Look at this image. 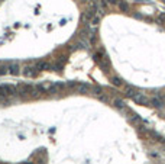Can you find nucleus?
<instances>
[{
    "mask_svg": "<svg viewBox=\"0 0 165 164\" xmlns=\"http://www.w3.org/2000/svg\"><path fill=\"white\" fill-rule=\"evenodd\" d=\"M130 99H132L135 103L142 105V106H149V105H151V99H148V96L145 95L144 91H136Z\"/></svg>",
    "mask_w": 165,
    "mask_h": 164,
    "instance_id": "1",
    "label": "nucleus"
},
{
    "mask_svg": "<svg viewBox=\"0 0 165 164\" xmlns=\"http://www.w3.org/2000/svg\"><path fill=\"white\" fill-rule=\"evenodd\" d=\"M151 106L156 108V109H162L165 106V99L164 95H155L154 97H151Z\"/></svg>",
    "mask_w": 165,
    "mask_h": 164,
    "instance_id": "2",
    "label": "nucleus"
},
{
    "mask_svg": "<svg viewBox=\"0 0 165 164\" xmlns=\"http://www.w3.org/2000/svg\"><path fill=\"white\" fill-rule=\"evenodd\" d=\"M38 73H39V71L36 70L35 64H33V65H26L25 70H23V76H26V77H36Z\"/></svg>",
    "mask_w": 165,
    "mask_h": 164,
    "instance_id": "3",
    "label": "nucleus"
},
{
    "mask_svg": "<svg viewBox=\"0 0 165 164\" xmlns=\"http://www.w3.org/2000/svg\"><path fill=\"white\" fill-rule=\"evenodd\" d=\"M7 73L13 74V76H17L20 73V65L19 63H9L7 64Z\"/></svg>",
    "mask_w": 165,
    "mask_h": 164,
    "instance_id": "4",
    "label": "nucleus"
},
{
    "mask_svg": "<svg viewBox=\"0 0 165 164\" xmlns=\"http://www.w3.org/2000/svg\"><path fill=\"white\" fill-rule=\"evenodd\" d=\"M35 67H36L38 71H43V70L52 68V65H51L49 63H46V61H36V63H35Z\"/></svg>",
    "mask_w": 165,
    "mask_h": 164,
    "instance_id": "5",
    "label": "nucleus"
},
{
    "mask_svg": "<svg viewBox=\"0 0 165 164\" xmlns=\"http://www.w3.org/2000/svg\"><path fill=\"white\" fill-rule=\"evenodd\" d=\"M110 81H112V84L116 86V87H122V86H123V80H122L119 76H113V77H110Z\"/></svg>",
    "mask_w": 165,
    "mask_h": 164,
    "instance_id": "6",
    "label": "nucleus"
},
{
    "mask_svg": "<svg viewBox=\"0 0 165 164\" xmlns=\"http://www.w3.org/2000/svg\"><path fill=\"white\" fill-rule=\"evenodd\" d=\"M136 91H138L136 87H133V86H125V95H126L128 97H132Z\"/></svg>",
    "mask_w": 165,
    "mask_h": 164,
    "instance_id": "7",
    "label": "nucleus"
},
{
    "mask_svg": "<svg viewBox=\"0 0 165 164\" xmlns=\"http://www.w3.org/2000/svg\"><path fill=\"white\" fill-rule=\"evenodd\" d=\"M77 89H78L80 93H87L90 90V86L86 84V83H81V84H77Z\"/></svg>",
    "mask_w": 165,
    "mask_h": 164,
    "instance_id": "8",
    "label": "nucleus"
},
{
    "mask_svg": "<svg viewBox=\"0 0 165 164\" xmlns=\"http://www.w3.org/2000/svg\"><path fill=\"white\" fill-rule=\"evenodd\" d=\"M117 6H119V9L123 10V12H128V10H129V5L125 2V0H122V2H117Z\"/></svg>",
    "mask_w": 165,
    "mask_h": 164,
    "instance_id": "9",
    "label": "nucleus"
},
{
    "mask_svg": "<svg viewBox=\"0 0 165 164\" xmlns=\"http://www.w3.org/2000/svg\"><path fill=\"white\" fill-rule=\"evenodd\" d=\"M114 106H116L117 109H125V108H126L125 102L120 100V99H114Z\"/></svg>",
    "mask_w": 165,
    "mask_h": 164,
    "instance_id": "10",
    "label": "nucleus"
},
{
    "mask_svg": "<svg viewBox=\"0 0 165 164\" xmlns=\"http://www.w3.org/2000/svg\"><path fill=\"white\" fill-rule=\"evenodd\" d=\"M99 20H100V16H96V17H93L91 23H93V25H97V23H99Z\"/></svg>",
    "mask_w": 165,
    "mask_h": 164,
    "instance_id": "11",
    "label": "nucleus"
},
{
    "mask_svg": "<svg viewBox=\"0 0 165 164\" xmlns=\"http://www.w3.org/2000/svg\"><path fill=\"white\" fill-rule=\"evenodd\" d=\"M158 19H159V20H161V22H162V23H165V13H161V15H159V17H158Z\"/></svg>",
    "mask_w": 165,
    "mask_h": 164,
    "instance_id": "12",
    "label": "nucleus"
},
{
    "mask_svg": "<svg viewBox=\"0 0 165 164\" xmlns=\"http://www.w3.org/2000/svg\"><path fill=\"white\" fill-rule=\"evenodd\" d=\"M164 99H165V95H164Z\"/></svg>",
    "mask_w": 165,
    "mask_h": 164,
    "instance_id": "13",
    "label": "nucleus"
}]
</instances>
